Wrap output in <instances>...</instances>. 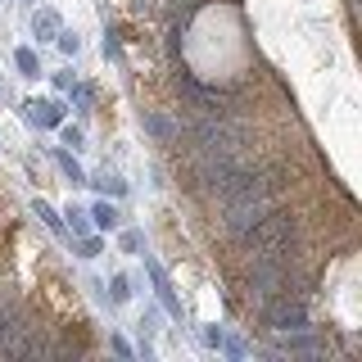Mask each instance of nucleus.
<instances>
[{"instance_id": "obj_1", "label": "nucleus", "mask_w": 362, "mask_h": 362, "mask_svg": "<svg viewBox=\"0 0 362 362\" xmlns=\"http://www.w3.org/2000/svg\"><path fill=\"white\" fill-rule=\"evenodd\" d=\"M254 258H290V245H294V222L286 213H263L254 226L245 231Z\"/></svg>"}, {"instance_id": "obj_2", "label": "nucleus", "mask_w": 362, "mask_h": 362, "mask_svg": "<svg viewBox=\"0 0 362 362\" xmlns=\"http://www.w3.org/2000/svg\"><path fill=\"white\" fill-rule=\"evenodd\" d=\"M28 118L32 122H59V105H45V100L37 105V100H32V105H28Z\"/></svg>"}, {"instance_id": "obj_3", "label": "nucleus", "mask_w": 362, "mask_h": 362, "mask_svg": "<svg viewBox=\"0 0 362 362\" xmlns=\"http://www.w3.org/2000/svg\"><path fill=\"white\" fill-rule=\"evenodd\" d=\"M14 64H18V73H23V77H37V73H41V59H37L32 50H18V54H14Z\"/></svg>"}, {"instance_id": "obj_4", "label": "nucleus", "mask_w": 362, "mask_h": 362, "mask_svg": "<svg viewBox=\"0 0 362 362\" xmlns=\"http://www.w3.org/2000/svg\"><path fill=\"white\" fill-rule=\"evenodd\" d=\"M150 276L158 281V294H163V303H168V308H173V313H181V308H177V299H173V286H168V276H163V272H158L154 263H150Z\"/></svg>"}, {"instance_id": "obj_5", "label": "nucleus", "mask_w": 362, "mask_h": 362, "mask_svg": "<svg viewBox=\"0 0 362 362\" xmlns=\"http://www.w3.org/2000/svg\"><path fill=\"white\" fill-rule=\"evenodd\" d=\"M90 218H95L100 226H118V209H113V204H95V213H90Z\"/></svg>"}, {"instance_id": "obj_6", "label": "nucleus", "mask_w": 362, "mask_h": 362, "mask_svg": "<svg viewBox=\"0 0 362 362\" xmlns=\"http://www.w3.org/2000/svg\"><path fill=\"white\" fill-rule=\"evenodd\" d=\"M145 127H150V132L158 136V141H168V136H173V127H168V122L158 118V113H145Z\"/></svg>"}, {"instance_id": "obj_7", "label": "nucleus", "mask_w": 362, "mask_h": 362, "mask_svg": "<svg viewBox=\"0 0 362 362\" xmlns=\"http://www.w3.org/2000/svg\"><path fill=\"white\" fill-rule=\"evenodd\" d=\"M127 276H113V303H122V299H127Z\"/></svg>"}, {"instance_id": "obj_8", "label": "nucleus", "mask_w": 362, "mask_h": 362, "mask_svg": "<svg viewBox=\"0 0 362 362\" xmlns=\"http://www.w3.org/2000/svg\"><path fill=\"white\" fill-rule=\"evenodd\" d=\"M59 45H64V54H77V50H82V41H77L73 32H64V37H59Z\"/></svg>"}, {"instance_id": "obj_9", "label": "nucleus", "mask_w": 362, "mask_h": 362, "mask_svg": "<svg viewBox=\"0 0 362 362\" xmlns=\"http://www.w3.org/2000/svg\"><path fill=\"white\" fill-rule=\"evenodd\" d=\"M122 249L136 254V249H141V231H127V235H122Z\"/></svg>"}]
</instances>
